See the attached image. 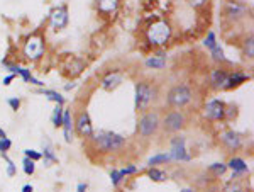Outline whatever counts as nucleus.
Wrapping results in <instances>:
<instances>
[{"label":"nucleus","instance_id":"nucleus-13","mask_svg":"<svg viewBox=\"0 0 254 192\" xmlns=\"http://www.w3.org/2000/svg\"><path fill=\"white\" fill-rule=\"evenodd\" d=\"M75 122V131L80 134L81 138H92L93 134V124H92V117H90V114L87 111H81L78 114V117H76Z\"/></svg>","mask_w":254,"mask_h":192},{"label":"nucleus","instance_id":"nucleus-8","mask_svg":"<svg viewBox=\"0 0 254 192\" xmlns=\"http://www.w3.org/2000/svg\"><path fill=\"white\" fill-rule=\"evenodd\" d=\"M171 162H191V155L187 150V138L178 134L171 138V148H170Z\"/></svg>","mask_w":254,"mask_h":192},{"label":"nucleus","instance_id":"nucleus-24","mask_svg":"<svg viewBox=\"0 0 254 192\" xmlns=\"http://www.w3.org/2000/svg\"><path fill=\"white\" fill-rule=\"evenodd\" d=\"M43 160H44V165L49 167V163H56L58 162V157H56L55 150H53V146L49 145V143H43Z\"/></svg>","mask_w":254,"mask_h":192},{"label":"nucleus","instance_id":"nucleus-4","mask_svg":"<svg viewBox=\"0 0 254 192\" xmlns=\"http://www.w3.org/2000/svg\"><path fill=\"white\" fill-rule=\"evenodd\" d=\"M191 100H193V91H191V87L187 84L173 85L166 94V104L175 109L185 107Z\"/></svg>","mask_w":254,"mask_h":192},{"label":"nucleus","instance_id":"nucleus-5","mask_svg":"<svg viewBox=\"0 0 254 192\" xmlns=\"http://www.w3.org/2000/svg\"><path fill=\"white\" fill-rule=\"evenodd\" d=\"M159 128H161V117L158 111H146L137 121V133L144 140L153 138L159 131Z\"/></svg>","mask_w":254,"mask_h":192},{"label":"nucleus","instance_id":"nucleus-9","mask_svg":"<svg viewBox=\"0 0 254 192\" xmlns=\"http://www.w3.org/2000/svg\"><path fill=\"white\" fill-rule=\"evenodd\" d=\"M225 102L220 99H210L203 105V116L208 121H222L225 119Z\"/></svg>","mask_w":254,"mask_h":192},{"label":"nucleus","instance_id":"nucleus-43","mask_svg":"<svg viewBox=\"0 0 254 192\" xmlns=\"http://www.w3.org/2000/svg\"><path fill=\"white\" fill-rule=\"evenodd\" d=\"M0 138H7V133H5V131H3V129H2V128H0Z\"/></svg>","mask_w":254,"mask_h":192},{"label":"nucleus","instance_id":"nucleus-29","mask_svg":"<svg viewBox=\"0 0 254 192\" xmlns=\"http://www.w3.org/2000/svg\"><path fill=\"white\" fill-rule=\"evenodd\" d=\"M208 170H210L212 174L215 175V177H220V175H224L225 172H227V165L222 162H215V163H212V165H208Z\"/></svg>","mask_w":254,"mask_h":192},{"label":"nucleus","instance_id":"nucleus-33","mask_svg":"<svg viewBox=\"0 0 254 192\" xmlns=\"http://www.w3.org/2000/svg\"><path fill=\"white\" fill-rule=\"evenodd\" d=\"M24 157H27L32 162H39L43 155H41V152H36V150H24Z\"/></svg>","mask_w":254,"mask_h":192},{"label":"nucleus","instance_id":"nucleus-41","mask_svg":"<svg viewBox=\"0 0 254 192\" xmlns=\"http://www.w3.org/2000/svg\"><path fill=\"white\" fill-rule=\"evenodd\" d=\"M20 192H34V187L31 186V184H26V186L22 187V191Z\"/></svg>","mask_w":254,"mask_h":192},{"label":"nucleus","instance_id":"nucleus-20","mask_svg":"<svg viewBox=\"0 0 254 192\" xmlns=\"http://www.w3.org/2000/svg\"><path fill=\"white\" fill-rule=\"evenodd\" d=\"M249 79H251V75H248V73H244V72H232V73H229L227 84H225V91H232V89L243 85L244 82H248Z\"/></svg>","mask_w":254,"mask_h":192},{"label":"nucleus","instance_id":"nucleus-32","mask_svg":"<svg viewBox=\"0 0 254 192\" xmlns=\"http://www.w3.org/2000/svg\"><path fill=\"white\" fill-rule=\"evenodd\" d=\"M2 157H3V160L7 162V175H9V177H14V175L17 174V167H15V163L7 157V153H3Z\"/></svg>","mask_w":254,"mask_h":192},{"label":"nucleus","instance_id":"nucleus-37","mask_svg":"<svg viewBox=\"0 0 254 192\" xmlns=\"http://www.w3.org/2000/svg\"><path fill=\"white\" fill-rule=\"evenodd\" d=\"M187 2H188V5L193 7V9H200V7L205 5L208 0H187Z\"/></svg>","mask_w":254,"mask_h":192},{"label":"nucleus","instance_id":"nucleus-2","mask_svg":"<svg viewBox=\"0 0 254 192\" xmlns=\"http://www.w3.org/2000/svg\"><path fill=\"white\" fill-rule=\"evenodd\" d=\"M171 24L165 19H158L149 24L146 29V39L151 46H165L168 41L171 39Z\"/></svg>","mask_w":254,"mask_h":192},{"label":"nucleus","instance_id":"nucleus-6","mask_svg":"<svg viewBox=\"0 0 254 192\" xmlns=\"http://www.w3.org/2000/svg\"><path fill=\"white\" fill-rule=\"evenodd\" d=\"M46 53V41L41 34H31L22 46V55L31 61H38Z\"/></svg>","mask_w":254,"mask_h":192},{"label":"nucleus","instance_id":"nucleus-1","mask_svg":"<svg viewBox=\"0 0 254 192\" xmlns=\"http://www.w3.org/2000/svg\"><path fill=\"white\" fill-rule=\"evenodd\" d=\"M92 143L95 146L97 152L102 153H114V152H121L122 148L127 145L126 136L119 134L116 131H98L92 134Z\"/></svg>","mask_w":254,"mask_h":192},{"label":"nucleus","instance_id":"nucleus-22","mask_svg":"<svg viewBox=\"0 0 254 192\" xmlns=\"http://www.w3.org/2000/svg\"><path fill=\"white\" fill-rule=\"evenodd\" d=\"M119 3L121 0H97V10L105 15L114 14L119 9Z\"/></svg>","mask_w":254,"mask_h":192},{"label":"nucleus","instance_id":"nucleus-31","mask_svg":"<svg viewBox=\"0 0 254 192\" xmlns=\"http://www.w3.org/2000/svg\"><path fill=\"white\" fill-rule=\"evenodd\" d=\"M124 175L121 174V170H117V169H112L110 170V182H112V186L114 187H119L121 186V182L124 181Z\"/></svg>","mask_w":254,"mask_h":192},{"label":"nucleus","instance_id":"nucleus-34","mask_svg":"<svg viewBox=\"0 0 254 192\" xmlns=\"http://www.w3.org/2000/svg\"><path fill=\"white\" fill-rule=\"evenodd\" d=\"M12 148V141L9 138H0V155L7 153Z\"/></svg>","mask_w":254,"mask_h":192},{"label":"nucleus","instance_id":"nucleus-7","mask_svg":"<svg viewBox=\"0 0 254 192\" xmlns=\"http://www.w3.org/2000/svg\"><path fill=\"white\" fill-rule=\"evenodd\" d=\"M161 126L166 133H178L187 126V116L183 111H170L163 117Z\"/></svg>","mask_w":254,"mask_h":192},{"label":"nucleus","instance_id":"nucleus-12","mask_svg":"<svg viewBox=\"0 0 254 192\" xmlns=\"http://www.w3.org/2000/svg\"><path fill=\"white\" fill-rule=\"evenodd\" d=\"M203 46L207 48L208 53H210V56L215 61H227V58H225V55H224L222 46H220L219 39H217V34H215L214 31H208L207 32L205 39H203Z\"/></svg>","mask_w":254,"mask_h":192},{"label":"nucleus","instance_id":"nucleus-11","mask_svg":"<svg viewBox=\"0 0 254 192\" xmlns=\"http://www.w3.org/2000/svg\"><path fill=\"white\" fill-rule=\"evenodd\" d=\"M3 68L5 70H9L10 73H14V75H20V79H22L26 84H31V85H36V87H44V84L38 79H34L32 77V73L29 68H24V67H19V65L15 63H10V61H2Z\"/></svg>","mask_w":254,"mask_h":192},{"label":"nucleus","instance_id":"nucleus-19","mask_svg":"<svg viewBox=\"0 0 254 192\" xmlns=\"http://www.w3.org/2000/svg\"><path fill=\"white\" fill-rule=\"evenodd\" d=\"M246 12H248V7L244 3H239V2H229L227 3V9H225V15L229 19H243L246 17Z\"/></svg>","mask_w":254,"mask_h":192},{"label":"nucleus","instance_id":"nucleus-39","mask_svg":"<svg viewBox=\"0 0 254 192\" xmlns=\"http://www.w3.org/2000/svg\"><path fill=\"white\" fill-rule=\"evenodd\" d=\"M14 79H15V75L14 73H10V75H7V77H3V80H2V84L5 85V87H9V85L14 82Z\"/></svg>","mask_w":254,"mask_h":192},{"label":"nucleus","instance_id":"nucleus-27","mask_svg":"<svg viewBox=\"0 0 254 192\" xmlns=\"http://www.w3.org/2000/svg\"><path fill=\"white\" fill-rule=\"evenodd\" d=\"M63 105H56L55 111H53V116H51V122L55 128H61V124H63Z\"/></svg>","mask_w":254,"mask_h":192},{"label":"nucleus","instance_id":"nucleus-28","mask_svg":"<svg viewBox=\"0 0 254 192\" xmlns=\"http://www.w3.org/2000/svg\"><path fill=\"white\" fill-rule=\"evenodd\" d=\"M243 55L246 56V58L253 60V56H254V39H253V36L246 38L244 44H243Z\"/></svg>","mask_w":254,"mask_h":192},{"label":"nucleus","instance_id":"nucleus-25","mask_svg":"<svg viewBox=\"0 0 254 192\" xmlns=\"http://www.w3.org/2000/svg\"><path fill=\"white\" fill-rule=\"evenodd\" d=\"M171 162V157H170V152H161V153H156L147 160V167H156V165H163V163H170Z\"/></svg>","mask_w":254,"mask_h":192},{"label":"nucleus","instance_id":"nucleus-3","mask_svg":"<svg viewBox=\"0 0 254 192\" xmlns=\"http://www.w3.org/2000/svg\"><path fill=\"white\" fill-rule=\"evenodd\" d=\"M158 89L154 87L151 82L139 80L136 82V96H134V105H136V111L146 112L147 107L151 105V102L156 100Z\"/></svg>","mask_w":254,"mask_h":192},{"label":"nucleus","instance_id":"nucleus-44","mask_svg":"<svg viewBox=\"0 0 254 192\" xmlns=\"http://www.w3.org/2000/svg\"><path fill=\"white\" fill-rule=\"evenodd\" d=\"M182 192H195L193 189H190V187H187V189H183Z\"/></svg>","mask_w":254,"mask_h":192},{"label":"nucleus","instance_id":"nucleus-35","mask_svg":"<svg viewBox=\"0 0 254 192\" xmlns=\"http://www.w3.org/2000/svg\"><path fill=\"white\" fill-rule=\"evenodd\" d=\"M7 104H9V107L12 109V111L17 112L20 109V104H22V102H20L19 97H9V99H7Z\"/></svg>","mask_w":254,"mask_h":192},{"label":"nucleus","instance_id":"nucleus-17","mask_svg":"<svg viewBox=\"0 0 254 192\" xmlns=\"http://www.w3.org/2000/svg\"><path fill=\"white\" fill-rule=\"evenodd\" d=\"M63 134H64V141L66 143H71L73 141V134H75V122H73V116H71V111L64 109L63 112Z\"/></svg>","mask_w":254,"mask_h":192},{"label":"nucleus","instance_id":"nucleus-40","mask_svg":"<svg viewBox=\"0 0 254 192\" xmlns=\"http://www.w3.org/2000/svg\"><path fill=\"white\" fill-rule=\"evenodd\" d=\"M88 191V184H78V186H76V192H87Z\"/></svg>","mask_w":254,"mask_h":192},{"label":"nucleus","instance_id":"nucleus-16","mask_svg":"<svg viewBox=\"0 0 254 192\" xmlns=\"http://www.w3.org/2000/svg\"><path fill=\"white\" fill-rule=\"evenodd\" d=\"M225 165H227V169L232 170V181H234V179L243 177V175H246V174H249L248 162L241 157H232L231 160L225 163Z\"/></svg>","mask_w":254,"mask_h":192},{"label":"nucleus","instance_id":"nucleus-30","mask_svg":"<svg viewBox=\"0 0 254 192\" xmlns=\"http://www.w3.org/2000/svg\"><path fill=\"white\" fill-rule=\"evenodd\" d=\"M22 170H24V174L26 175H34V172H36V162H32V160H29L27 157H24L22 158Z\"/></svg>","mask_w":254,"mask_h":192},{"label":"nucleus","instance_id":"nucleus-15","mask_svg":"<svg viewBox=\"0 0 254 192\" xmlns=\"http://www.w3.org/2000/svg\"><path fill=\"white\" fill-rule=\"evenodd\" d=\"M122 80H124V75H122V72L121 70H112V72L105 73V75L102 77L100 87L104 89V91H107V92H112V91H116L119 85L122 84Z\"/></svg>","mask_w":254,"mask_h":192},{"label":"nucleus","instance_id":"nucleus-36","mask_svg":"<svg viewBox=\"0 0 254 192\" xmlns=\"http://www.w3.org/2000/svg\"><path fill=\"white\" fill-rule=\"evenodd\" d=\"M136 172H137L136 165H127V167H124V169H121V174L124 175V177H127V175H134Z\"/></svg>","mask_w":254,"mask_h":192},{"label":"nucleus","instance_id":"nucleus-18","mask_svg":"<svg viewBox=\"0 0 254 192\" xmlns=\"http://www.w3.org/2000/svg\"><path fill=\"white\" fill-rule=\"evenodd\" d=\"M229 79V72L224 70V68H214L210 73V84L214 89H225V84H227Z\"/></svg>","mask_w":254,"mask_h":192},{"label":"nucleus","instance_id":"nucleus-21","mask_svg":"<svg viewBox=\"0 0 254 192\" xmlns=\"http://www.w3.org/2000/svg\"><path fill=\"white\" fill-rule=\"evenodd\" d=\"M144 63H146L147 68H151V70H163L168 63V56H166V53L159 51V53H156V55L149 56Z\"/></svg>","mask_w":254,"mask_h":192},{"label":"nucleus","instance_id":"nucleus-14","mask_svg":"<svg viewBox=\"0 0 254 192\" xmlns=\"http://www.w3.org/2000/svg\"><path fill=\"white\" fill-rule=\"evenodd\" d=\"M220 143L231 152H237V150L243 148V134H239L234 129H227L220 134Z\"/></svg>","mask_w":254,"mask_h":192},{"label":"nucleus","instance_id":"nucleus-23","mask_svg":"<svg viewBox=\"0 0 254 192\" xmlns=\"http://www.w3.org/2000/svg\"><path fill=\"white\" fill-rule=\"evenodd\" d=\"M36 92L41 94V96H44L48 100L55 102L56 105H64V102H66V99L63 97V94H60L58 91H51V89H38Z\"/></svg>","mask_w":254,"mask_h":192},{"label":"nucleus","instance_id":"nucleus-42","mask_svg":"<svg viewBox=\"0 0 254 192\" xmlns=\"http://www.w3.org/2000/svg\"><path fill=\"white\" fill-rule=\"evenodd\" d=\"M75 85H76V84H68V85H64V91H71V89H75Z\"/></svg>","mask_w":254,"mask_h":192},{"label":"nucleus","instance_id":"nucleus-10","mask_svg":"<svg viewBox=\"0 0 254 192\" xmlns=\"http://www.w3.org/2000/svg\"><path fill=\"white\" fill-rule=\"evenodd\" d=\"M69 22V15H68V7L66 5H60L55 7L49 12V26L53 31H61L68 26Z\"/></svg>","mask_w":254,"mask_h":192},{"label":"nucleus","instance_id":"nucleus-26","mask_svg":"<svg viewBox=\"0 0 254 192\" xmlns=\"http://www.w3.org/2000/svg\"><path fill=\"white\" fill-rule=\"evenodd\" d=\"M147 177H149L151 181H154V182L168 181V174L165 172V170L158 169V167H149V169H147Z\"/></svg>","mask_w":254,"mask_h":192},{"label":"nucleus","instance_id":"nucleus-38","mask_svg":"<svg viewBox=\"0 0 254 192\" xmlns=\"http://www.w3.org/2000/svg\"><path fill=\"white\" fill-rule=\"evenodd\" d=\"M241 191H243V189H241V186L237 182H234V181L229 184L227 189H225V192H241Z\"/></svg>","mask_w":254,"mask_h":192}]
</instances>
